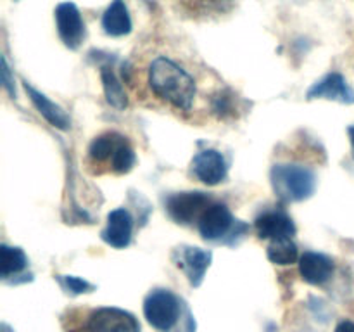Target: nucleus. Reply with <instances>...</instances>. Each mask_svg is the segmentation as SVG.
<instances>
[{
	"label": "nucleus",
	"mask_w": 354,
	"mask_h": 332,
	"mask_svg": "<svg viewBox=\"0 0 354 332\" xmlns=\"http://www.w3.org/2000/svg\"><path fill=\"white\" fill-rule=\"evenodd\" d=\"M299 273L304 282L311 286H324L334 275V261L322 252L308 251L299 258Z\"/></svg>",
	"instance_id": "14"
},
{
	"label": "nucleus",
	"mask_w": 354,
	"mask_h": 332,
	"mask_svg": "<svg viewBox=\"0 0 354 332\" xmlns=\"http://www.w3.org/2000/svg\"><path fill=\"white\" fill-rule=\"evenodd\" d=\"M124 140H128L127 137H123L118 131H106V133H100L90 142L88 145V163L92 166H97L95 173H104L109 172L111 161H113L114 154L120 149V145Z\"/></svg>",
	"instance_id": "13"
},
{
	"label": "nucleus",
	"mask_w": 354,
	"mask_h": 332,
	"mask_svg": "<svg viewBox=\"0 0 354 332\" xmlns=\"http://www.w3.org/2000/svg\"><path fill=\"white\" fill-rule=\"evenodd\" d=\"M175 255H178V258L175 259L176 266L185 273L190 286L199 287L203 284L207 268L211 266V261H213V252L187 246V248L178 249Z\"/></svg>",
	"instance_id": "9"
},
{
	"label": "nucleus",
	"mask_w": 354,
	"mask_h": 332,
	"mask_svg": "<svg viewBox=\"0 0 354 332\" xmlns=\"http://www.w3.org/2000/svg\"><path fill=\"white\" fill-rule=\"evenodd\" d=\"M211 109L220 118H225L234 113V102H232L230 93L220 92L216 95H213V99H211Z\"/></svg>",
	"instance_id": "21"
},
{
	"label": "nucleus",
	"mask_w": 354,
	"mask_h": 332,
	"mask_svg": "<svg viewBox=\"0 0 354 332\" xmlns=\"http://www.w3.org/2000/svg\"><path fill=\"white\" fill-rule=\"evenodd\" d=\"M24 90H26L28 97L33 102V106L37 107L38 113L52 124V127L59 128V130H69L71 128V120L66 114V111L61 106H57L55 102H52L47 95H44L41 92H38L35 86H31L30 83L24 82Z\"/></svg>",
	"instance_id": "15"
},
{
	"label": "nucleus",
	"mask_w": 354,
	"mask_h": 332,
	"mask_svg": "<svg viewBox=\"0 0 354 332\" xmlns=\"http://www.w3.org/2000/svg\"><path fill=\"white\" fill-rule=\"evenodd\" d=\"M28 266V258L21 248L2 244L0 246V275L3 280L19 275Z\"/></svg>",
	"instance_id": "18"
},
{
	"label": "nucleus",
	"mask_w": 354,
	"mask_h": 332,
	"mask_svg": "<svg viewBox=\"0 0 354 332\" xmlns=\"http://www.w3.org/2000/svg\"><path fill=\"white\" fill-rule=\"evenodd\" d=\"M133 235V218L130 211L124 208H118L107 214L106 228L100 232V237L111 248L124 249L130 246Z\"/></svg>",
	"instance_id": "11"
},
{
	"label": "nucleus",
	"mask_w": 354,
	"mask_h": 332,
	"mask_svg": "<svg viewBox=\"0 0 354 332\" xmlns=\"http://www.w3.org/2000/svg\"><path fill=\"white\" fill-rule=\"evenodd\" d=\"M213 203L207 194L199 190H187V192H176L166 199V211L176 223L190 225L199 221L207 206Z\"/></svg>",
	"instance_id": "6"
},
{
	"label": "nucleus",
	"mask_w": 354,
	"mask_h": 332,
	"mask_svg": "<svg viewBox=\"0 0 354 332\" xmlns=\"http://www.w3.org/2000/svg\"><path fill=\"white\" fill-rule=\"evenodd\" d=\"M306 99H328L341 104H354V90L341 73H328L327 76L310 86V90L306 92Z\"/></svg>",
	"instance_id": "10"
},
{
	"label": "nucleus",
	"mask_w": 354,
	"mask_h": 332,
	"mask_svg": "<svg viewBox=\"0 0 354 332\" xmlns=\"http://www.w3.org/2000/svg\"><path fill=\"white\" fill-rule=\"evenodd\" d=\"M270 180L277 196L286 203H301L310 199L317 190V175L303 165H275Z\"/></svg>",
	"instance_id": "2"
},
{
	"label": "nucleus",
	"mask_w": 354,
	"mask_h": 332,
	"mask_svg": "<svg viewBox=\"0 0 354 332\" xmlns=\"http://www.w3.org/2000/svg\"><path fill=\"white\" fill-rule=\"evenodd\" d=\"M144 317L156 331L173 332L182 317V304L169 289H154L144 301Z\"/></svg>",
	"instance_id": "3"
},
{
	"label": "nucleus",
	"mask_w": 354,
	"mask_h": 332,
	"mask_svg": "<svg viewBox=\"0 0 354 332\" xmlns=\"http://www.w3.org/2000/svg\"><path fill=\"white\" fill-rule=\"evenodd\" d=\"M69 332H140V324L130 311L102 306L90 310L82 325Z\"/></svg>",
	"instance_id": "4"
},
{
	"label": "nucleus",
	"mask_w": 354,
	"mask_h": 332,
	"mask_svg": "<svg viewBox=\"0 0 354 332\" xmlns=\"http://www.w3.org/2000/svg\"><path fill=\"white\" fill-rule=\"evenodd\" d=\"M190 169L199 182L211 187L225 182L228 175L227 161L216 149H204V151L197 152L190 163Z\"/></svg>",
	"instance_id": "8"
},
{
	"label": "nucleus",
	"mask_w": 354,
	"mask_h": 332,
	"mask_svg": "<svg viewBox=\"0 0 354 332\" xmlns=\"http://www.w3.org/2000/svg\"><path fill=\"white\" fill-rule=\"evenodd\" d=\"M2 83H3V89H6L10 95L16 97V90H14V78L12 75H10V68L6 55H2Z\"/></svg>",
	"instance_id": "22"
},
{
	"label": "nucleus",
	"mask_w": 354,
	"mask_h": 332,
	"mask_svg": "<svg viewBox=\"0 0 354 332\" xmlns=\"http://www.w3.org/2000/svg\"><path fill=\"white\" fill-rule=\"evenodd\" d=\"M57 280L61 282V286L64 287L68 293L75 294V296H78V294H85V293H92L93 290V286L90 282H86V280L83 279H78V277H71V275H57Z\"/></svg>",
	"instance_id": "20"
},
{
	"label": "nucleus",
	"mask_w": 354,
	"mask_h": 332,
	"mask_svg": "<svg viewBox=\"0 0 354 332\" xmlns=\"http://www.w3.org/2000/svg\"><path fill=\"white\" fill-rule=\"evenodd\" d=\"M334 332H354V322L351 320L339 322V325L335 327Z\"/></svg>",
	"instance_id": "23"
},
{
	"label": "nucleus",
	"mask_w": 354,
	"mask_h": 332,
	"mask_svg": "<svg viewBox=\"0 0 354 332\" xmlns=\"http://www.w3.org/2000/svg\"><path fill=\"white\" fill-rule=\"evenodd\" d=\"M266 256L275 265L287 266L299 259V249L292 239H280V241H272L266 249Z\"/></svg>",
	"instance_id": "19"
},
{
	"label": "nucleus",
	"mask_w": 354,
	"mask_h": 332,
	"mask_svg": "<svg viewBox=\"0 0 354 332\" xmlns=\"http://www.w3.org/2000/svg\"><path fill=\"white\" fill-rule=\"evenodd\" d=\"M254 227L258 237L265 239V241L292 239L297 232L292 218L283 211H265L256 218Z\"/></svg>",
	"instance_id": "12"
},
{
	"label": "nucleus",
	"mask_w": 354,
	"mask_h": 332,
	"mask_svg": "<svg viewBox=\"0 0 354 332\" xmlns=\"http://www.w3.org/2000/svg\"><path fill=\"white\" fill-rule=\"evenodd\" d=\"M241 225L244 223L235 220L227 204L223 203H211L203 213V216L199 218V221H197L199 234L204 241H221L228 234H242L245 228L237 230V227H241Z\"/></svg>",
	"instance_id": "5"
},
{
	"label": "nucleus",
	"mask_w": 354,
	"mask_h": 332,
	"mask_svg": "<svg viewBox=\"0 0 354 332\" xmlns=\"http://www.w3.org/2000/svg\"><path fill=\"white\" fill-rule=\"evenodd\" d=\"M147 86L156 99L175 111L190 113L197 99L192 73L168 55H158L147 66Z\"/></svg>",
	"instance_id": "1"
},
{
	"label": "nucleus",
	"mask_w": 354,
	"mask_h": 332,
	"mask_svg": "<svg viewBox=\"0 0 354 332\" xmlns=\"http://www.w3.org/2000/svg\"><path fill=\"white\" fill-rule=\"evenodd\" d=\"M100 24H102L104 33L109 35V37L118 38L130 33L133 24H131V17L124 0H113L106 12L102 14Z\"/></svg>",
	"instance_id": "16"
},
{
	"label": "nucleus",
	"mask_w": 354,
	"mask_h": 332,
	"mask_svg": "<svg viewBox=\"0 0 354 332\" xmlns=\"http://www.w3.org/2000/svg\"><path fill=\"white\" fill-rule=\"evenodd\" d=\"M55 28L62 44L71 50H76L85 40V21L82 12L73 2H61L54 10Z\"/></svg>",
	"instance_id": "7"
},
{
	"label": "nucleus",
	"mask_w": 354,
	"mask_h": 332,
	"mask_svg": "<svg viewBox=\"0 0 354 332\" xmlns=\"http://www.w3.org/2000/svg\"><path fill=\"white\" fill-rule=\"evenodd\" d=\"M100 80H102L104 93H106V100L116 109H124L128 106V95L124 90L123 83L118 78L114 73V68L109 64H104L100 68Z\"/></svg>",
	"instance_id": "17"
},
{
	"label": "nucleus",
	"mask_w": 354,
	"mask_h": 332,
	"mask_svg": "<svg viewBox=\"0 0 354 332\" xmlns=\"http://www.w3.org/2000/svg\"><path fill=\"white\" fill-rule=\"evenodd\" d=\"M348 133H349V140H351V145H353V158H354V127L349 128Z\"/></svg>",
	"instance_id": "24"
}]
</instances>
